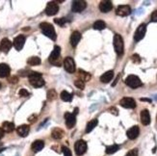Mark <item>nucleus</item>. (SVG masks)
<instances>
[{
  "mask_svg": "<svg viewBox=\"0 0 157 156\" xmlns=\"http://www.w3.org/2000/svg\"><path fill=\"white\" fill-rule=\"evenodd\" d=\"M12 42H11L9 39L4 38L0 42V51L4 52V53H8L10 51L11 47H12Z\"/></svg>",
  "mask_w": 157,
  "mask_h": 156,
  "instance_id": "nucleus-14",
  "label": "nucleus"
},
{
  "mask_svg": "<svg viewBox=\"0 0 157 156\" xmlns=\"http://www.w3.org/2000/svg\"><path fill=\"white\" fill-rule=\"evenodd\" d=\"M29 77V82L33 87L35 88H40L43 87L44 85V80L43 79V76L40 72L37 71H30V73L28 74Z\"/></svg>",
  "mask_w": 157,
  "mask_h": 156,
  "instance_id": "nucleus-1",
  "label": "nucleus"
},
{
  "mask_svg": "<svg viewBox=\"0 0 157 156\" xmlns=\"http://www.w3.org/2000/svg\"><path fill=\"white\" fill-rule=\"evenodd\" d=\"M55 23H57V24H59L60 26H64L65 24H66L67 22V19L65 17H61V18H55L54 19Z\"/></svg>",
  "mask_w": 157,
  "mask_h": 156,
  "instance_id": "nucleus-34",
  "label": "nucleus"
},
{
  "mask_svg": "<svg viewBox=\"0 0 157 156\" xmlns=\"http://www.w3.org/2000/svg\"><path fill=\"white\" fill-rule=\"evenodd\" d=\"M29 131H30V126L27 125V124H22V125L18 126L17 132V134L20 136V137H26L28 134H29Z\"/></svg>",
  "mask_w": 157,
  "mask_h": 156,
  "instance_id": "nucleus-19",
  "label": "nucleus"
},
{
  "mask_svg": "<svg viewBox=\"0 0 157 156\" xmlns=\"http://www.w3.org/2000/svg\"><path fill=\"white\" fill-rule=\"evenodd\" d=\"M11 69L7 64H0V77L4 78L10 75Z\"/></svg>",
  "mask_w": 157,
  "mask_h": 156,
  "instance_id": "nucleus-21",
  "label": "nucleus"
},
{
  "mask_svg": "<svg viewBox=\"0 0 157 156\" xmlns=\"http://www.w3.org/2000/svg\"><path fill=\"white\" fill-rule=\"evenodd\" d=\"M60 54H61V48L60 46L58 45H55L54 46V49H53V51L51 52L50 56H49V62H50L51 64H53L54 66H57V67H60Z\"/></svg>",
  "mask_w": 157,
  "mask_h": 156,
  "instance_id": "nucleus-5",
  "label": "nucleus"
},
{
  "mask_svg": "<svg viewBox=\"0 0 157 156\" xmlns=\"http://www.w3.org/2000/svg\"><path fill=\"white\" fill-rule=\"evenodd\" d=\"M138 149H133L131 150H129L127 153H126L125 156H138Z\"/></svg>",
  "mask_w": 157,
  "mask_h": 156,
  "instance_id": "nucleus-37",
  "label": "nucleus"
},
{
  "mask_svg": "<svg viewBox=\"0 0 157 156\" xmlns=\"http://www.w3.org/2000/svg\"><path fill=\"white\" fill-rule=\"evenodd\" d=\"M114 48L118 56H121L124 54V40H122L121 35L118 34H116L114 36Z\"/></svg>",
  "mask_w": 157,
  "mask_h": 156,
  "instance_id": "nucleus-3",
  "label": "nucleus"
},
{
  "mask_svg": "<svg viewBox=\"0 0 157 156\" xmlns=\"http://www.w3.org/2000/svg\"><path fill=\"white\" fill-rule=\"evenodd\" d=\"M77 76H78V79L83 81L84 83L87 81H90L91 80V74L89 72H87L85 71H82V69H78V73H77Z\"/></svg>",
  "mask_w": 157,
  "mask_h": 156,
  "instance_id": "nucleus-22",
  "label": "nucleus"
},
{
  "mask_svg": "<svg viewBox=\"0 0 157 156\" xmlns=\"http://www.w3.org/2000/svg\"><path fill=\"white\" fill-rule=\"evenodd\" d=\"M125 84L127 85L128 87L132 88V89H137V88H139L143 85L140 78L138 76H136V75H133V74L126 77Z\"/></svg>",
  "mask_w": 157,
  "mask_h": 156,
  "instance_id": "nucleus-4",
  "label": "nucleus"
},
{
  "mask_svg": "<svg viewBox=\"0 0 157 156\" xmlns=\"http://www.w3.org/2000/svg\"><path fill=\"white\" fill-rule=\"evenodd\" d=\"M120 104L124 108H126V109H134L136 107L135 100L131 98V97H124L122 99H121Z\"/></svg>",
  "mask_w": 157,
  "mask_h": 156,
  "instance_id": "nucleus-10",
  "label": "nucleus"
},
{
  "mask_svg": "<svg viewBox=\"0 0 157 156\" xmlns=\"http://www.w3.org/2000/svg\"><path fill=\"white\" fill-rule=\"evenodd\" d=\"M116 14L120 17H127L128 15L131 14V8L128 5H121L117 8Z\"/></svg>",
  "mask_w": 157,
  "mask_h": 156,
  "instance_id": "nucleus-13",
  "label": "nucleus"
},
{
  "mask_svg": "<svg viewBox=\"0 0 157 156\" xmlns=\"http://www.w3.org/2000/svg\"><path fill=\"white\" fill-rule=\"evenodd\" d=\"M131 60H132L133 63L139 64L141 62V58H140L139 55H138V54H134V55H132V57H131Z\"/></svg>",
  "mask_w": 157,
  "mask_h": 156,
  "instance_id": "nucleus-35",
  "label": "nucleus"
},
{
  "mask_svg": "<svg viewBox=\"0 0 157 156\" xmlns=\"http://www.w3.org/2000/svg\"><path fill=\"white\" fill-rule=\"evenodd\" d=\"M20 96H28L29 95V93L27 90H25V89H20Z\"/></svg>",
  "mask_w": 157,
  "mask_h": 156,
  "instance_id": "nucleus-38",
  "label": "nucleus"
},
{
  "mask_svg": "<svg viewBox=\"0 0 157 156\" xmlns=\"http://www.w3.org/2000/svg\"><path fill=\"white\" fill-rule=\"evenodd\" d=\"M60 96H61V98H62V100L66 101V102H71V101L72 100V95L67 91H63L62 93H61Z\"/></svg>",
  "mask_w": 157,
  "mask_h": 156,
  "instance_id": "nucleus-28",
  "label": "nucleus"
},
{
  "mask_svg": "<svg viewBox=\"0 0 157 156\" xmlns=\"http://www.w3.org/2000/svg\"><path fill=\"white\" fill-rule=\"evenodd\" d=\"M41 59L37 56L30 57L27 60V64L30 65V66H39V65H41Z\"/></svg>",
  "mask_w": 157,
  "mask_h": 156,
  "instance_id": "nucleus-27",
  "label": "nucleus"
},
{
  "mask_svg": "<svg viewBox=\"0 0 157 156\" xmlns=\"http://www.w3.org/2000/svg\"><path fill=\"white\" fill-rule=\"evenodd\" d=\"M109 110L112 112V113H114L115 115H118V110H117V108H115V107H112V108H110Z\"/></svg>",
  "mask_w": 157,
  "mask_h": 156,
  "instance_id": "nucleus-42",
  "label": "nucleus"
},
{
  "mask_svg": "<svg viewBox=\"0 0 157 156\" xmlns=\"http://www.w3.org/2000/svg\"><path fill=\"white\" fill-rule=\"evenodd\" d=\"M64 67H65V69H66L68 73H74L75 71L74 60L72 59L71 57H67L66 59L64 60Z\"/></svg>",
  "mask_w": 157,
  "mask_h": 156,
  "instance_id": "nucleus-7",
  "label": "nucleus"
},
{
  "mask_svg": "<svg viewBox=\"0 0 157 156\" xmlns=\"http://www.w3.org/2000/svg\"><path fill=\"white\" fill-rule=\"evenodd\" d=\"M113 8V4L111 1H101L99 4V10L102 13H108Z\"/></svg>",
  "mask_w": 157,
  "mask_h": 156,
  "instance_id": "nucleus-18",
  "label": "nucleus"
},
{
  "mask_svg": "<svg viewBox=\"0 0 157 156\" xmlns=\"http://www.w3.org/2000/svg\"><path fill=\"white\" fill-rule=\"evenodd\" d=\"M141 122L144 125H148L150 123V115H149V112L147 109H144L141 112Z\"/></svg>",
  "mask_w": 157,
  "mask_h": 156,
  "instance_id": "nucleus-17",
  "label": "nucleus"
},
{
  "mask_svg": "<svg viewBox=\"0 0 157 156\" xmlns=\"http://www.w3.org/2000/svg\"><path fill=\"white\" fill-rule=\"evenodd\" d=\"M57 93L55 92V90H49L47 92V99L48 100H54L57 98Z\"/></svg>",
  "mask_w": 157,
  "mask_h": 156,
  "instance_id": "nucleus-32",
  "label": "nucleus"
},
{
  "mask_svg": "<svg viewBox=\"0 0 157 156\" xmlns=\"http://www.w3.org/2000/svg\"><path fill=\"white\" fill-rule=\"evenodd\" d=\"M2 129L4 132H12L15 129V124L10 122H4L2 124Z\"/></svg>",
  "mask_w": 157,
  "mask_h": 156,
  "instance_id": "nucleus-26",
  "label": "nucleus"
},
{
  "mask_svg": "<svg viewBox=\"0 0 157 156\" xmlns=\"http://www.w3.org/2000/svg\"><path fill=\"white\" fill-rule=\"evenodd\" d=\"M63 153H64V156H72V153L71 149H68V147H63Z\"/></svg>",
  "mask_w": 157,
  "mask_h": 156,
  "instance_id": "nucleus-36",
  "label": "nucleus"
},
{
  "mask_svg": "<svg viewBox=\"0 0 157 156\" xmlns=\"http://www.w3.org/2000/svg\"><path fill=\"white\" fill-rule=\"evenodd\" d=\"M145 32H147V25L143 23V24H141L139 27H138L135 34H134V40H135V42L141 41L142 39L145 37Z\"/></svg>",
  "mask_w": 157,
  "mask_h": 156,
  "instance_id": "nucleus-8",
  "label": "nucleus"
},
{
  "mask_svg": "<svg viewBox=\"0 0 157 156\" xmlns=\"http://www.w3.org/2000/svg\"><path fill=\"white\" fill-rule=\"evenodd\" d=\"M3 136H4V131H3L2 128H0V139H2Z\"/></svg>",
  "mask_w": 157,
  "mask_h": 156,
  "instance_id": "nucleus-43",
  "label": "nucleus"
},
{
  "mask_svg": "<svg viewBox=\"0 0 157 156\" xmlns=\"http://www.w3.org/2000/svg\"><path fill=\"white\" fill-rule=\"evenodd\" d=\"M59 11V6L55 1L48 2L47 8H45V13L47 15H54L58 13Z\"/></svg>",
  "mask_w": 157,
  "mask_h": 156,
  "instance_id": "nucleus-9",
  "label": "nucleus"
},
{
  "mask_svg": "<svg viewBox=\"0 0 157 156\" xmlns=\"http://www.w3.org/2000/svg\"><path fill=\"white\" fill-rule=\"evenodd\" d=\"M151 21L157 22V11H154L151 14Z\"/></svg>",
  "mask_w": 157,
  "mask_h": 156,
  "instance_id": "nucleus-39",
  "label": "nucleus"
},
{
  "mask_svg": "<svg viewBox=\"0 0 157 156\" xmlns=\"http://www.w3.org/2000/svg\"><path fill=\"white\" fill-rule=\"evenodd\" d=\"M25 40L26 39H25V37L23 36V35H20V36L15 38L13 44L15 46V48H16L17 51H20V50L23 48L24 44H25Z\"/></svg>",
  "mask_w": 157,
  "mask_h": 156,
  "instance_id": "nucleus-12",
  "label": "nucleus"
},
{
  "mask_svg": "<svg viewBox=\"0 0 157 156\" xmlns=\"http://www.w3.org/2000/svg\"><path fill=\"white\" fill-rule=\"evenodd\" d=\"M97 123H98V122H97V119H94L93 120H91L90 122H88L87 127H86V132H87V133H90V132L93 130L95 126L97 125Z\"/></svg>",
  "mask_w": 157,
  "mask_h": 156,
  "instance_id": "nucleus-29",
  "label": "nucleus"
},
{
  "mask_svg": "<svg viewBox=\"0 0 157 156\" xmlns=\"http://www.w3.org/2000/svg\"><path fill=\"white\" fill-rule=\"evenodd\" d=\"M40 27L44 35H45V36L48 37L49 39H51L53 41L56 40L57 35H56L55 29H54V27L52 26V24H50V23H48V22H43L40 24Z\"/></svg>",
  "mask_w": 157,
  "mask_h": 156,
  "instance_id": "nucleus-2",
  "label": "nucleus"
},
{
  "mask_svg": "<svg viewBox=\"0 0 157 156\" xmlns=\"http://www.w3.org/2000/svg\"><path fill=\"white\" fill-rule=\"evenodd\" d=\"M87 7L86 1H82V0H76V1L72 2V11L75 13H81Z\"/></svg>",
  "mask_w": 157,
  "mask_h": 156,
  "instance_id": "nucleus-11",
  "label": "nucleus"
},
{
  "mask_svg": "<svg viewBox=\"0 0 157 156\" xmlns=\"http://www.w3.org/2000/svg\"><path fill=\"white\" fill-rule=\"evenodd\" d=\"M36 119H37V116H36V115H33V116L30 117V118H29L28 120H29V122H35V120H36Z\"/></svg>",
  "mask_w": 157,
  "mask_h": 156,
  "instance_id": "nucleus-41",
  "label": "nucleus"
},
{
  "mask_svg": "<svg viewBox=\"0 0 157 156\" xmlns=\"http://www.w3.org/2000/svg\"><path fill=\"white\" fill-rule=\"evenodd\" d=\"M44 141H41V140H37V141H35L32 144L31 149L34 152H39V151H41L44 149Z\"/></svg>",
  "mask_w": 157,
  "mask_h": 156,
  "instance_id": "nucleus-23",
  "label": "nucleus"
},
{
  "mask_svg": "<svg viewBox=\"0 0 157 156\" xmlns=\"http://www.w3.org/2000/svg\"><path fill=\"white\" fill-rule=\"evenodd\" d=\"M17 81H18L17 77H16V76H14V77L10 78V79H9V82H11V83H17Z\"/></svg>",
  "mask_w": 157,
  "mask_h": 156,
  "instance_id": "nucleus-40",
  "label": "nucleus"
},
{
  "mask_svg": "<svg viewBox=\"0 0 157 156\" xmlns=\"http://www.w3.org/2000/svg\"><path fill=\"white\" fill-rule=\"evenodd\" d=\"M74 85L76 86V88H78V89H80V90H83L84 88H85V83H84L83 81L79 80V79H77V80L74 81Z\"/></svg>",
  "mask_w": 157,
  "mask_h": 156,
  "instance_id": "nucleus-33",
  "label": "nucleus"
},
{
  "mask_svg": "<svg viewBox=\"0 0 157 156\" xmlns=\"http://www.w3.org/2000/svg\"><path fill=\"white\" fill-rule=\"evenodd\" d=\"M106 27V23L103 20H97L94 23V28L95 30H103L105 29Z\"/></svg>",
  "mask_w": 157,
  "mask_h": 156,
  "instance_id": "nucleus-30",
  "label": "nucleus"
},
{
  "mask_svg": "<svg viewBox=\"0 0 157 156\" xmlns=\"http://www.w3.org/2000/svg\"><path fill=\"white\" fill-rule=\"evenodd\" d=\"M74 149H75V153L78 156H81L87 151V143L83 140H79L75 143L74 146Z\"/></svg>",
  "mask_w": 157,
  "mask_h": 156,
  "instance_id": "nucleus-6",
  "label": "nucleus"
},
{
  "mask_svg": "<svg viewBox=\"0 0 157 156\" xmlns=\"http://www.w3.org/2000/svg\"><path fill=\"white\" fill-rule=\"evenodd\" d=\"M139 134H140V128H139V126H137V125L132 126L130 129H128L127 133H126L127 137L130 140H135L138 136H139Z\"/></svg>",
  "mask_w": 157,
  "mask_h": 156,
  "instance_id": "nucleus-16",
  "label": "nucleus"
},
{
  "mask_svg": "<svg viewBox=\"0 0 157 156\" xmlns=\"http://www.w3.org/2000/svg\"><path fill=\"white\" fill-rule=\"evenodd\" d=\"M80 40H81V34H80L78 31H74L71 36V44L73 46V47H75V46L78 44Z\"/></svg>",
  "mask_w": 157,
  "mask_h": 156,
  "instance_id": "nucleus-20",
  "label": "nucleus"
},
{
  "mask_svg": "<svg viewBox=\"0 0 157 156\" xmlns=\"http://www.w3.org/2000/svg\"><path fill=\"white\" fill-rule=\"evenodd\" d=\"M113 77H114V71H108L105 73H103V74L100 76V81L102 82V83H108V82H110L113 79Z\"/></svg>",
  "mask_w": 157,
  "mask_h": 156,
  "instance_id": "nucleus-24",
  "label": "nucleus"
},
{
  "mask_svg": "<svg viewBox=\"0 0 157 156\" xmlns=\"http://www.w3.org/2000/svg\"><path fill=\"white\" fill-rule=\"evenodd\" d=\"M118 150V145H112L106 147V153L107 154H113L116 151Z\"/></svg>",
  "mask_w": 157,
  "mask_h": 156,
  "instance_id": "nucleus-31",
  "label": "nucleus"
},
{
  "mask_svg": "<svg viewBox=\"0 0 157 156\" xmlns=\"http://www.w3.org/2000/svg\"><path fill=\"white\" fill-rule=\"evenodd\" d=\"M65 120H66V125L68 126V128H72L76 122L75 115L71 114V113H68V112H67L66 114H65Z\"/></svg>",
  "mask_w": 157,
  "mask_h": 156,
  "instance_id": "nucleus-15",
  "label": "nucleus"
},
{
  "mask_svg": "<svg viewBox=\"0 0 157 156\" xmlns=\"http://www.w3.org/2000/svg\"><path fill=\"white\" fill-rule=\"evenodd\" d=\"M0 88H1V83H0Z\"/></svg>",
  "mask_w": 157,
  "mask_h": 156,
  "instance_id": "nucleus-44",
  "label": "nucleus"
},
{
  "mask_svg": "<svg viewBox=\"0 0 157 156\" xmlns=\"http://www.w3.org/2000/svg\"><path fill=\"white\" fill-rule=\"evenodd\" d=\"M64 134H65V132L63 129H61V128H54V129L52 130L51 132V136L53 138H54L55 140H60V139H62L64 137Z\"/></svg>",
  "mask_w": 157,
  "mask_h": 156,
  "instance_id": "nucleus-25",
  "label": "nucleus"
}]
</instances>
